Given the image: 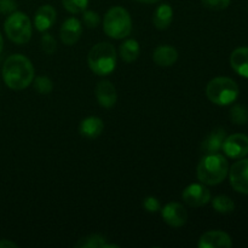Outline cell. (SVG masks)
I'll return each mask as SVG.
<instances>
[{"mask_svg": "<svg viewBox=\"0 0 248 248\" xmlns=\"http://www.w3.org/2000/svg\"><path fill=\"white\" fill-rule=\"evenodd\" d=\"M239 86L230 78L218 77L211 80L206 87V96L217 106H228L239 97Z\"/></svg>", "mask_w": 248, "mask_h": 248, "instance_id": "4", "label": "cell"}, {"mask_svg": "<svg viewBox=\"0 0 248 248\" xmlns=\"http://www.w3.org/2000/svg\"><path fill=\"white\" fill-rule=\"evenodd\" d=\"M225 138H227L225 131L223 128H217L212 133H210L207 138L203 140L202 144H201V150L205 155L216 154L222 149Z\"/></svg>", "mask_w": 248, "mask_h": 248, "instance_id": "16", "label": "cell"}, {"mask_svg": "<svg viewBox=\"0 0 248 248\" xmlns=\"http://www.w3.org/2000/svg\"><path fill=\"white\" fill-rule=\"evenodd\" d=\"M140 44L135 39H128V40L124 41L120 46V56L125 62L131 63L136 61L140 56Z\"/></svg>", "mask_w": 248, "mask_h": 248, "instance_id": "21", "label": "cell"}, {"mask_svg": "<svg viewBox=\"0 0 248 248\" xmlns=\"http://www.w3.org/2000/svg\"><path fill=\"white\" fill-rule=\"evenodd\" d=\"M2 46H4V41H2L1 34H0V52H1V51H2Z\"/></svg>", "mask_w": 248, "mask_h": 248, "instance_id": "33", "label": "cell"}, {"mask_svg": "<svg viewBox=\"0 0 248 248\" xmlns=\"http://www.w3.org/2000/svg\"><path fill=\"white\" fill-rule=\"evenodd\" d=\"M56 22V10L51 5L39 7L34 16V26L39 31H46Z\"/></svg>", "mask_w": 248, "mask_h": 248, "instance_id": "14", "label": "cell"}, {"mask_svg": "<svg viewBox=\"0 0 248 248\" xmlns=\"http://www.w3.org/2000/svg\"><path fill=\"white\" fill-rule=\"evenodd\" d=\"M62 4L70 14H80L86 10L89 0H62Z\"/></svg>", "mask_w": 248, "mask_h": 248, "instance_id": "24", "label": "cell"}, {"mask_svg": "<svg viewBox=\"0 0 248 248\" xmlns=\"http://www.w3.org/2000/svg\"><path fill=\"white\" fill-rule=\"evenodd\" d=\"M173 19V10L169 4H162L155 10L154 16H153V22L157 29H166L169 28Z\"/></svg>", "mask_w": 248, "mask_h": 248, "instance_id": "19", "label": "cell"}, {"mask_svg": "<svg viewBox=\"0 0 248 248\" xmlns=\"http://www.w3.org/2000/svg\"><path fill=\"white\" fill-rule=\"evenodd\" d=\"M212 206L219 213H230L235 210L234 201L225 195L216 196L212 200Z\"/></svg>", "mask_w": 248, "mask_h": 248, "instance_id": "22", "label": "cell"}, {"mask_svg": "<svg viewBox=\"0 0 248 248\" xmlns=\"http://www.w3.org/2000/svg\"><path fill=\"white\" fill-rule=\"evenodd\" d=\"M203 6L213 11H220L229 6L230 0H201Z\"/></svg>", "mask_w": 248, "mask_h": 248, "instance_id": "28", "label": "cell"}, {"mask_svg": "<svg viewBox=\"0 0 248 248\" xmlns=\"http://www.w3.org/2000/svg\"><path fill=\"white\" fill-rule=\"evenodd\" d=\"M15 9V4L12 0H0V11L10 12Z\"/></svg>", "mask_w": 248, "mask_h": 248, "instance_id": "30", "label": "cell"}, {"mask_svg": "<svg viewBox=\"0 0 248 248\" xmlns=\"http://www.w3.org/2000/svg\"><path fill=\"white\" fill-rule=\"evenodd\" d=\"M41 47H43L44 52L47 55H52L56 50H57V44H56L55 38L50 34H44L41 38Z\"/></svg>", "mask_w": 248, "mask_h": 248, "instance_id": "26", "label": "cell"}, {"mask_svg": "<svg viewBox=\"0 0 248 248\" xmlns=\"http://www.w3.org/2000/svg\"><path fill=\"white\" fill-rule=\"evenodd\" d=\"M229 173V165L223 155L207 154L200 160L196 169V176L202 184L217 186L227 178Z\"/></svg>", "mask_w": 248, "mask_h": 248, "instance_id": "2", "label": "cell"}, {"mask_svg": "<svg viewBox=\"0 0 248 248\" xmlns=\"http://www.w3.org/2000/svg\"><path fill=\"white\" fill-rule=\"evenodd\" d=\"M230 184L236 191L248 195V159H241L229 171Z\"/></svg>", "mask_w": 248, "mask_h": 248, "instance_id": "9", "label": "cell"}, {"mask_svg": "<svg viewBox=\"0 0 248 248\" xmlns=\"http://www.w3.org/2000/svg\"><path fill=\"white\" fill-rule=\"evenodd\" d=\"M2 78L10 89L24 90L33 82L34 67L26 56L12 55L5 61Z\"/></svg>", "mask_w": 248, "mask_h": 248, "instance_id": "1", "label": "cell"}, {"mask_svg": "<svg viewBox=\"0 0 248 248\" xmlns=\"http://www.w3.org/2000/svg\"><path fill=\"white\" fill-rule=\"evenodd\" d=\"M184 202L190 207H201L210 202L211 193L202 183H194L186 186L182 194Z\"/></svg>", "mask_w": 248, "mask_h": 248, "instance_id": "7", "label": "cell"}, {"mask_svg": "<svg viewBox=\"0 0 248 248\" xmlns=\"http://www.w3.org/2000/svg\"><path fill=\"white\" fill-rule=\"evenodd\" d=\"M103 29L113 39H124L132 31L131 16L124 7L114 6L104 16Z\"/></svg>", "mask_w": 248, "mask_h": 248, "instance_id": "5", "label": "cell"}, {"mask_svg": "<svg viewBox=\"0 0 248 248\" xmlns=\"http://www.w3.org/2000/svg\"><path fill=\"white\" fill-rule=\"evenodd\" d=\"M34 89L40 94H48L52 92L53 84L47 77H38L34 80Z\"/></svg>", "mask_w": 248, "mask_h": 248, "instance_id": "25", "label": "cell"}, {"mask_svg": "<svg viewBox=\"0 0 248 248\" xmlns=\"http://www.w3.org/2000/svg\"><path fill=\"white\" fill-rule=\"evenodd\" d=\"M230 120L236 125H245L248 121V109L242 104H236L230 110Z\"/></svg>", "mask_w": 248, "mask_h": 248, "instance_id": "23", "label": "cell"}, {"mask_svg": "<svg viewBox=\"0 0 248 248\" xmlns=\"http://www.w3.org/2000/svg\"><path fill=\"white\" fill-rule=\"evenodd\" d=\"M82 34V26L81 22L75 17H70L64 23L62 24L61 28V40L63 44L68 46H72L77 43Z\"/></svg>", "mask_w": 248, "mask_h": 248, "instance_id": "12", "label": "cell"}, {"mask_svg": "<svg viewBox=\"0 0 248 248\" xmlns=\"http://www.w3.org/2000/svg\"><path fill=\"white\" fill-rule=\"evenodd\" d=\"M230 64L237 74L248 78V47H239L232 51Z\"/></svg>", "mask_w": 248, "mask_h": 248, "instance_id": "18", "label": "cell"}, {"mask_svg": "<svg viewBox=\"0 0 248 248\" xmlns=\"http://www.w3.org/2000/svg\"><path fill=\"white\" fill-rule=\"evenodd\" d=\"M96 97L98 103L103 108H113L118 99L116 89L110 81L103 80L96 87Z\"/></svg>", "mask_w": 248, "mask_h": 248, "instance_id": "13", "label": "cell"}, {"mask_svg": "<svg viewBox=\"0 0 248 248\" xmlns=\"http://www.w3.org/2000/svg\"><path fill=\"white\" fill-rule=\"evenodd\" d=\"M82 21L87 28H96L101 22L99 15L94 11H84L82 15Z\"/></svg>", "mask_w": 248, "mask_h": 248, "instance_id": "27", "label": "cell"}, {"mask_svg": "<svg viewBox=\"0 0 248 248\" xmlns=\"http://www.w3.org/2000/svg\"><path fill=\"white\" fill-rule=\"evenodd\" d=\"M4 29L7 38L18 45L28 43L33 33L31 19L23 12H14L10 15L5 21Z\"/></svg>", "mask_w": 248, "mask_h": 248, "instance_id": "6", "label": "cell"}, {"mask_svg": "<svg viewBox=\"0 0 248 248\" xmlns=\"http://www.w3.org/2000/svg\"><path fill=\"white\" fill-rule=\"evenodd\" d=\"M17 244L10 241V240H0V248H16Z\"/></svg>", "mask_w": 248, "mask_h": 248, "instance_id": "31", "label": "cell"}, {"mask_svg": "<svg viewBox=\"0 0 248 248\" xmlns=\"http://www.w3.org/2000/svg\"><path fill=\"white\" fill-rule=\"evenodd\" d=\"M78 248H119V245L107 244L106 239L101 235H89L86 237H82L75 244Z\"/></svg>", "mask_w": 248, "mask_h": 248, "instance_id": "20", "label": "cell"}, {"mask_svg": "<svg viewBox=\"0 0 248 248\" xmlns=\"http://www.w3.org/2000/svg\"><path fill=\"white\" fill-rule=\"evenodd\" d=\"M89 67L94 74L108 75L115 69L116 51L110 43H98L90 50L87 55Z\"/></svg>", "mask_w": 248, "mask_h": 248, "instance_id": "3", "label": "cell"}, {"mask_svg": "<svg viewBox=\"0 0 248 248\" xmlns=\"http://www.w3.org/2000/svg\"><path fill=\"white\" fill-rule=\"evenodd\" d=\"M104 124L97 116H90V118L84 119L80 124V135L85 138H90V140H93V138L99 137L103 132Z\"/></svg>", "mask_w": 248, "mask_h": 248, "instance_id": "17", "label": "cell"}, {"mask_svg": "<svg viewBox=\"0 0 248 248\" xmlns=\"http://www.w3.org/2000/svg\"><path fill=\"white\" fill-rule=\"evenodd\" d=\"M198 246L200 248H230L232 246V237L220 230L207 232L199 239Z\"/></svg>", "mask_w": 248, "mask_h": 248, "instance_id": "11", "label": "cell"}, {"mask_svg": "<svg viewBox=\"0 0 248 248\" xmlns=\"http://www.w3.org/2000/svg\"><path fill=\"white\" fill-rule=\"evenodd\" d=\"M222 149L232 159H242L248 155V137L242 133L229 136L225 138Z\"/></svg>", "mask_w": 248, "mask_h": 248, "instance_id": "8", "label": "cell"}, {"mask_svg": "<svg viewBox=\"0 0 248 248\" xmlns=\"http://www.w3.org/2000/svg\"><path fill=\"white\" fill-rule=\"evenodd\" d=\"M143 207L150 213H155L160 210V202L156 198H153V196H149V198L144 199L143 201Z\"/></svg>", "mask_w": 248, "mask_h": 248, "instance_id": "29", "label": "cell"}, {"mask_svg": "<svg viewBox=\"0 0 248 248\" xmlns=\"http://www.w3.org/2000/svg\"><path fill=\"white\" fill-rule=\"evenodd\" d=\"M162 219L173 228L183 227L188 220V212L186 208L178 202H170L162 208Z\"/></svg>", "mask_w": 248, "mask_h": 248, "instance_id": "10", "label": "cell"}, {"mask_svg": "<svg viewBox=\"0 0 248 248\" xmlns=\"http://www.w3.org/2000/svg\"><path fill=\"white\" fill-rule=\"evenodd\" d=\"M153 60L160 67H171L178 60V52L174 47L169 45H161L155 48Z\"/></svg>", "mask_w": 248, "mask_h": 248, "instance_id": "15", "label": "cell"}, {"mask_svg": "<svg viewBox=\"0 0 248 248\" xmlns=\"http://www.w3.org/2000/svg\"><path fill=\"white\" fill-rule=\"evenodd\" d=\"M135 1L138 2H144V4H156L160 0H135Z\"/></svg>", "mask_w": 248, "mask_h": 248, "instance_id": "32", "label": "cell"}]
</instances>
